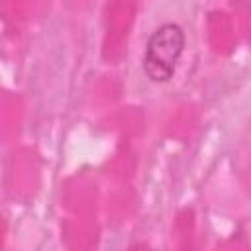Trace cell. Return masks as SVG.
<instances>
[{"mask_svg": "<svg viewBox=\"0 0 251 251\" xmlns=\"http://www.w3.org/2000/svg\"><path fill=\"white\" fill-rule=\"evenodd\" d=\"M184 47H186L184 29L175 22L161 24L155 31H151V35L145 41L143 59H141L145 76L157 84L169 82L176 73V65L184 53Z\"/></svg>", "mask_w": 251, "mask_h": 251, "instance_id": "1", "label": "cell"}]
</instances>
